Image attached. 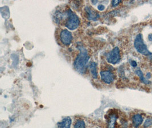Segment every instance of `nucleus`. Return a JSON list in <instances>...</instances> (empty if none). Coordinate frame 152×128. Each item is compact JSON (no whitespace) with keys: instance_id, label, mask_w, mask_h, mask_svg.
Listing matches in <instances>:
<instances>
[{"instance_id":"nucleus-4","label":"nucleus","mask_w":152,"mask_h":128,"mask_svg":"<svg viewBox=\"0 0 152 128\" xmlns=\"http://www.w3.org/2000/svg\"><path fill=\"white\" fill-rule=\"evenodd\" d=\"M121 56L120 49L118 47L113 48L110 52H109L106 56V60L108 63L112 64H116L120 61Z\"/></svg>"},{"instance_id":"nucleus-12","label":"nucleus","mask_w":152,"mask_h":128,"mask_svg":"<svg viewBox=\"0 0 152 128\" xmlns=\"http://www.w3.org/2000/svg\"><path fill=\"white\" fill-rule=\"evenodd\" d=\"M135 74L138 76V77L140 78V80L141 81L142 83L146 84H150L151 81H149L146 78H145L143 74V72H142V71L140 69H137L135 71Z\"/></svg>"},{"instance_id":"nucleus-2","label":"nucleus","mask_w":152,"mask_h":128,"mask_svg":"<svg viewBox=\"0 0 152 128\" xmlns=\"http://www.w3.org/2000/svg\"><path fill=\"white\" fill-rule=\"evenodd\" d=\"M134 46L136 51L140 54L144 55L145 56H149L152 55V53L148 50L147 46L144 43L143 36L141 33L137 35V36L136 37L134 41Z\"/></svg>"},{"instance_id":"nucleus-9","label":"nucleus","mask_w":152,"mask_h":128,"mask_svg":"<svg viewBox=\"0 0 152 128\" xmlns=\"http://www.w3.org/2000/svg\"><path fill=\"white\" fill-rule=\"evenodd\" d=\"M132 121L134 127L136 128H137L140 125H141L143 122L142 116L140 114H136L133 116L132 118Z\"/></svg>"},{"instance_id":"nucleus-19","label":"nucleus","mask_w":152,"mask_h":128,"mask_svg":"<svg viewBox=\"0 0 152 128\" xmlns=\"http://www.w3.org/2000/svg\"><path fill=\"white\" fill-rule=\"evenodd\" d=\"M151 74L150 73H148V74H146V78H147V79H149V78H151Z\"/></svg>"},{"instance_id":"nucleus-3","label":"nucleus","mask_w":152,"mask_h":128,"mask_svg":"<svg viewBox=\"0 0 152 128\" xmlns=\"http://www.w3.org/2000/svg\"><path fill=\"white\" fill-rule=\"evenodd\" d=\"M80 20L76 14L72 12L71 9L68 10V14L64 23L65 26L70 30H74L79 27Z\"/></svg>"},{"instance_id":"nucleus-5","label":"nucleus","mask_w":152,"mask_h":128,"mask_svg":"<svg viewBox=\"0 0 152 128\" xmlns=\"http://www.w3.org/2000/svg\"><path fill=\"white\" fill-rule=\"evenodd\" d=\"M60 41L65 46H69L72 41V35L67 29H63L60 33Z\"/></svg>"},{"instance_id":"nucleus-13","label":"nucleus","mask_w":152,"mask_h":128,"mask_svg":"<svg viewBox=\"0 0 152 128\" xmlns=\"http://www.w3.org/2000/svg\"><path fill=\"white\" fill-rule=\"evenodd\" d=\"M74 128H86V124L83 120H77L74 125Z\"/></svg>"},{"instance_id":"nucleus-7","label":"nucleus","mask_w":152,"mask_h":128,"mask_svg":"<svg viewBox=\"0 0 152 128\" xmlns=\"http://www.w3.org/2000/svg\"><path fill=\"white\" fill-rule=\"evenodd\" d=\"M85 13L87 18L90 20H96L100 17L99 14L91 7H87L85 8Z\"/></svg>"},{"instance_id":"nucleus-11","label":"nucleus","mask_w":152,"mask_h":128,"mask_svg":"<svg viewBox=\"0 0 152 128\" xmlns=\"http://www.w3.org/2000/svg\"><path fill=\"white\" fill-rule=\"evenodd\" d=\"M90 72L92 75L94 79H97V64L95 62H91L89 66Z\"/></svg>"},{"instance_id":"nucleus-14","label":"nucleus","mask_w":152,"mask_h":128,"mask_svg":"<svg viewBox=\"0 0 152 128\" xmlns=\"http://www.w3.org/2000/svg\"><path fill=\"white\" fill-rule=\"evenodd\" d=\"M152 125V118H148L145 120L144 124V127L145 128H148Z\"/></svg>"},{"instance_id":"nucleus-16","label":"nucleus","mask_w":152,"mask_h":128,"mask_svg":"<svg viewBox=\"0 0 152 128\" xmlns=\"http://www.w3.org/2000/svg\"><path fill=\"white\" fill-rule=\"evenodd\" d=\"M130 63H131L132 66H133V67H136V66H137V63H136V61H130Z\"/></svg>"},{"instance_id":"nucleus-15","label":"nucleus","mask_w":152,"mask_h":128,"mask_svg":"<svg viewBox=\"0 0 152 128\" xmlns=\"http://www.w3.org/2000/svg\"><path fill=\"white\" fill-rule=\"evenodd\" d=\"M121 2V1L120 0H116V1H112V5L113 7H116Z\"/></svg>"},{"instance_id":"nucleus-17","label":"nucleus","mask_w":152,"mask_h":128,"mask_svg":"<svg viewBox=\"0 0 152 128\" xmlns=\"http://www.w3.org/2000/svg\"><path fill=\"white\" fill-rule=\"evenodd\" d=\"M97 9H98L99 10L102 11V10H103L104 9H105V7H104V5H99L97 7Z\"/></svg>"},{"instance_id":"nucleus-10","label":"nucleus","mask_w":152,"mask_h":128,"mask_svg":"<svg viewBox=\"0 0 152 128\" xmlns=\"http://www.w3.org/2000/svg\"><path fill=\"white\" fill-rule=\"evenodd\" d=\"M72 120L69 117L64 118L62 121L58 123V128H70Z\"/></svg>"},{"instance_id":"nucleus-18","label":"nucleus","mask_w":152,"mask_h":128,"mask_svg":"<svg viewBox=\"0 0 152 128\" xmlns=\"http://www.w3.org/2000/svg\"><path fill=\"white\" fill-rule=\"evenodd\" d=\"M148 39L152 42V34H150L148 35Z\"/></svg>"},{"instance_id":"nucleus-6","label":"nucleus","mask_w":152,"mask_h":128,"mask_svg":"<svg viewBox=\"0 0 152 128\" xmlns=\"http://www.w3.org/2000/svg\"><path fill=\"white\" fill-rule=\"evenodd\" d=\"M100 74L102 81L107 84H111L115 80L114 74L110 70L102 71Z\"/></svg>"},{"instance_id":"nucleus-1","label":"nucleus","mask_w":152,"mask_h":128,"mask_svg":"<svg viewBox=\"0 0 152 128\" xmlns=\"http://www.w3.org/2000/svg\"><path fill=\"white\" fill-rule=\"evenodd\" d=\"M80 53L77 56L74 63V67L78 72L81 74H84L86 72L87 66L90 60V56L88 54L87 50L83 47H78Z\"/></svg>"},{"instance_id":"nucleus-8","label":"nucleus","mask_w":152,"mask_h":128,"mask_svg":"<svg viewBox=\"0 0 152 128\" xmlns=\"http://www.w3.org/2000/svg\"><path fill=\"white\" fill-rule=\"evenodd\" d=\"M118 116L116 113H111L107 119V128H115Z\"/></svg>"}]
</instances>
